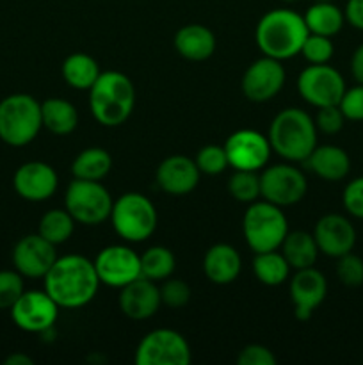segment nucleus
<instances>
[{"instance_id":"obj_1","label":"nucleus","mask_w":363,"mask_h":365,"mask_svg":"<svg viewBox=\"0 0 363 365\" xmlns=\"http://www.w3.org/2000/svg\"><path fill=\"white\" fill-rule=\"evenodd\" d=\"M100 287L95 264L82 255L57 257L45 274V291L59 309H80L95 299Z\"/></svg>"},{"instance_id":"obj_36","label":"nucleus","mask_w":363,"mask_h":365,"mask_svg":"<svg viewBox=\"0 0 363 365\" xmlns=\"http://www.w3.org/2000/svg\"><path fill=\"white\" fill-rule=\"evenodd\" d=\"M23 292V277L18 271H0V310H11Z\"/></svg>"},{"instance_id":"obj_25","label":"nucleus","mask_w":363,"mask_h":365,"mask_svg":"<svg viewBox=\"0 0 363 365\" xmlns=\"http://www.w3.org/2000/svg\"><path fill=\"white\" fill-rule=\"evenodd\" d=\"M280 248L290 269L295 271L312 267L319 257V246H317L315 237L305 230L288 232Z\"/></svg>"},{"instance_id":"obj_45","label":"nucleus","mask_w":363,"mask_h":365,"mask_svg":"<svg viewBox=\"0 0 363 365\" xmlns=\"http://www.w3.org/2000/svg\"><path fill=\"white\" fill-rule=\"evenodd\" d=\"M4 364L6 365H32L34 364V360H32L31 356L25 355V353H13V355H9L6 360H4Z\"/></svg>"},{"instance_id":"obj_38","label":"nucleus","mask_w":363,"mask_h":365,"mask_svg":"<svg viewBox=\"0 0 363 365\" xmlns=\"http://www.w3.org/2000/svg\"><path fill=\"white\" fill-rule=\"evenodd\" d=\"M160 289V299L169 309H182L191 299V287L178 278H166Z\"/></svg>"},{"instance_id":"obj_6","label":"nucleus","mask_w":363,"mask_h":365,"mask_svg":"<svg viewBox=\"0 0 363 365\" xmlns=\"http://www.w3.org/2000/svg\"><path fill=\"white\" fill-rule=\"evenodd\" d=\"M242 232L249 248L255 253L280 250L288 234L287 216L281 207L269 202H253L244 212Z\"/></svg>"},{"instance_id":"obj_33","label":"nucleus","mask_w":363,"mask_h":365,"mask_svg":"<svg viewBox=\"0 0 363 365\" xmlns=\"http://www.w3.org/2000/svg\"><path fill=\"white\" fill-rule=\"evenodd\" d=\"M228 191L231 198L241 203H253L260 196V175L256 171L235 170L228 180Z\"/></svg>"},{"instance_id":"obj_3","label":"nucleus","mask_w":363,"mask_h":365,"mask_svg":"<svg viewBox=\"0 0 363 365\" xmlns=\"http://www.w3.org/2000/svg\"><path fill=\"white\" fill-rule=\"evenodd\" d=\"M273 152L288 163H305L317 146L315 120L306 110L287 107L270 121L269 135Z\"/></svg>"},{"instance_id":"obj_34","label":"nucleus","mask_w":363,"mask_h":365,"mask_svg":"<svg viewBox=\"0 0 363 365\" xmlns=\"http://www.w3.org/2000/svg\"><path fill=\"white\" fill-rule=\"evenodd\" d=\"M301 53L310 64H326L335 53V45L331 38L319 34H308L301 46Z\"/></svg>"},{"instance_id":"obj_42","label":"nucleus","mask_w":363,"mask_h":365,"mask_svg":"<svg viewBox=\"0 0 363 365\" xmlns=\"http://www.w3.org/2000/svg\"><path fill=\"white\" fill-rule=\"evenodd\" d=\"M276 356L269 348L262 344H249L238 353V365H276Z\"/></svg>"},{"instance_id":"obj_16","label":"nucleus","mask_w":363,"mask_h":365,"mask_svg":"<svg viewBox=\"0 0 363 365\" xmlns=\"http://www.w3.org/2000/svg\"><path fill=\"white\" fill-rule=\"evenodd\" d=\"M56 260V245L39 234L25 235L13 250L14 269L25 278H45Z\"/></svg>"},{"instance_id":"obj_41","label":"nucleus","mask_w":363,"mask_h":365,"mask_svg":"<svg viewBox=\"0 0 363 365\" xmlns=\"http://www.w3.org/2000/svg\"><path fill=\"white\" fill-rule=\"evenodd\" d=\"M342 203L351 216L363 220V177H356L345 185Z\"/></svg>"},{"instance_id":"obj_40","label":"nucleus","mask_w":363,"mask_h":365,"mask_svg":"<svg viewBox=\"0 0 363 365\" xmlns=\"http://www.w3.org/2000/svg\"><path fill=\"white\" fill-rule=\"evenodd\" d=\"M344 123H345V116L338 106L320 107L319 113H317L315 116L317 130L324 132V134L327 135L338 134V132L344 128Z\"/></svg>"},{"instance_id":"obj_28","label":"nucleus","mask_w":363,"mask_h":365,"mask_svg":"<svg viewBox=\"0 0 363 365\" xmlns=\"http://www.w3.org/2000/svg\"><path fill=\"white\" fill-rule=\"evenodd\" d=\"M60 71H63L64 82L73 89H91V86L102 73L98 61L84 52H75L68 56Z\"/></svg>"},{"instance_id":"obj_10","label":"nucleus","mask_w":363,"mask_h":365,"mask_svg":"<svg viewBox=\"0 0 363 365\" xmlns=\"http://www.w3.org/2000/svg\"><path fill=\"white\" fill-rule=\"evenodd\" d=\"M308 191V180L299 168L274 164L260 175V196L278 207H290L301 202Z\"/></svg>"},{"instance_id":"obj_46","label":"nucleus","mask_w":363,"mask_h":365,"mask_svg":"<svg viewBox=\"0 0 363 365\" xmlns=\"http://www.w3.org/2000/svg\"><path fill=\"white\" fill-rule=\"evenodd\" d=\"M313 2H335V0H313Z\"/></svg>"},{"instance_id":"obj_37","label":"nucleus","mask_w":363,"mask_h":365,"mask_svg":"<svg viewBox=\"0 0 363 365\" xmlns=\"http://www.w3.org/2000/svg\"><path fill=\"white\" fill-rule=\"evenodd\" d=\"M337 277L347 287H359L363 285V259L354 253H345L338 257Z\"/></svg>"},{"instance_id":"obj_21","label":"nucleus","mask_w":363,"mask_h":365,"mask_svg":"<svg viewBox=\"0 0 363 365\" xmlns=\"http://www.w3.org/2000/svg\"><path fill=\"white\" fill-rule=\"evenodd\" d=\"M199 170L196 160L185 155H171L157 168V184L171 196H185L199 184Z\"/></svg>"},{"instance_id":"obj_13","label":"nucleus","mask_w":363,"mask_h":365,"mask_svg":"<svg viewBox=\"0 0 363 365\" xmlns=\"http://www.w3.org/2000/svg\"><path fill=\"white\" fill-rule=\"evenodd\" d=\"M59 305L46 291H25L11 307L13 323L28 334H43L56 324Z\"/></svg>"},{"instance_id":"obj_44","label":"nucleus","mask_w":363,"mask_h":365,"mask_svg":"<svg viewBox=\"0 0 363 365\" xmlns=\"http://www.w3.org/2000/svg\"><path fill=\"white\" fill-rule=\"evenodd\" d=\"M351 75L356 81V84H363V43L352 52Z\"/></svg>"},{"instance_id":"obj_27","label":"nucleus","mask_w":363,"mask_h":365,"mask_svg":"<svg viewBox=\"0 0 363 365\" xmlns=\"http://www.w3.org/2000/svg\"><path fill=\"white\" fill-rule=\"evenodd\" d=\"M43 127L56 135H68L77 128L78 113L64 98H48L41 103Z\"/></svg>"},{"instance_id":"obj_12","label":"nucleus","mask_w":363,"mask_h":365,"mask_svg":"<svg viewBox=\"0 0 363 365\" xmlns=\"http://www.w3.org/2000/svg\"><path fill=\"white\" fill-rule=\"evenodd\" d=\"M100 284L121 289L141 277V257L125 245L105 246L95 259Z\"/></svg>"},{"instance_id":"obj_18","label":"nucleus","mask_w":363,"mask_h":365,"mask_svg":"<svg viewBox=\"0 0 363 365\" xmlns=\"http://www.w3.org/2000/svg\"><path fill=\"white\" fill-rule=\"evenodd\" d=\"M14 191L27 202H45L52 198L59 185V177L50 164L31 160L21 164L13 178Z\"/></svg>"},{"instance_id":"obj_35","label":"nucleus","mask_w":363,"mask_h":365,"mask_svg":"<svg viewBox=\"0 0 363 365\" xmlns=\"http://www.w3.org/2000/svg\"><path fill=\"white\" fill-rule=\"evenodd\" d=\"M196 166H198L199 173L205 175H219L226 170L228 164L226 152L224 146L219 145H206L199 148L198 155H196Z\"/></svg>"},{"instance_id":"obj_9","label":"nucleus","mask_w":363,"mask_h":365,"mask_svg":"<svg viewBox=\"0 0 363 365\" xmlns=\"http://www.w3.org/2000/svg\"><path fill=\"white\" fill-rule=\"evenodd\" d=\"M134 360L137 365H189L191 348L178 331L157 328L139 342Z\"/></svg>"},{"instance_id":"obj_2","label":"nucleus","mask_w":363,"mask_h":365,"mask_svg":"<svg viewBox=\"0 0 363 365\" xmlns=\"http://www.w3.org/2000/svg\"><path fill=\"white\" fill-rule=\"evenodd\" d=\"M305 18L292 9H273L260 18L255 39L260 52L273 59H292L308 36Z\"/></svg>"},{"instance_id":"obj_7","label":"nucleus","mask_w":363,"mask_h":365,"mask_svg":"<svg viewBox=\"0 0 363 365\" xmlns=\"http://www.w3.org/2000/svg\"><path fill=\"white\" fill-rule=\"evenodd\" d=\"M157 209L152 200L139 192H125L114 202L110 223L114 232L128 242H142L157 228Z\"/></svg>"},{"instance_id":"obj_23","label":"nucleus","mask_w":363,"mask_h":365,"mask_svg":"<svg viewBox=\"0 0 363 365\" xmlns=\"http://www.w3.org/2000/svg\"><path fill=\"white\" fill-rule=\"evenodd\" d=\"M306 168L326 182L344 180L351 171V159L347 152L337 145L315 146L306 157Z\"/></svg>"},{"instance_id":"obj_43","label":"nucleus","mask_w":363,"mask_h":365,"mask_svg":"<svg viewBox=\"0 0 363 365\" xmlns=\"http://www.w3.org/2000/svg\"><path fill=\"white\" fill-rule=\"evenodd\" d=\"M345 20L358 31H363V0H347L345 4Z\"/></svg>"},{"instance_id":"obj_11","label":"nucleus","mask_w":363,"mask_h":365,"mask_svg":"<svg viewBox=\"0 0 363 365\" xmlns=\"http://www.w3.org/2000/svg\"><path fill=\"white\" fill-rule=\"evenodd\" d=\"M345 81L340 71L330 64H310L299 73L298 91L310 106L326 107L338 106L345 91Z\"/></svg>"},{"instance_id":"obj_8","label":"nucleus","mask_w":363,"mask_h":365,"mask_svg":"<svg viewBox=\"0 0 363 365\" xmlns=\"http://www.w3.org/2000/svg\"><path fill=\"white\" fill-rule=\"evenodd\" d=\"M112 205V196L98 180L75 178L64 195V209L70 212L75 223H82L85 227L102 225L109 220Z\"/></svg>"},{"instance_id":"obj_14","label":"nucleus","mask_w":363,"mask_h":365,"mask_svg":"<svg viewBox=\"0 0 363 365\" xmlns=\"http://www.w3.org/2000/svg\"><path fill=\"white\" fill-rule=\"evenodd\" d=\"M224 152H226L228 164L233 170L260 171L263 166H267L273 148H270L269 139L258 130L241 128L226 139Z\"/></svg>"},{"instance_id":"obj_4","label":"nucleus","mask_w":363,"mask_h":365,"mask_svg":"<svg viewBox=\"0 0 363 365\" xmlns=\"http://www.w3.org/2000/svg\"><path fill=\"white\" fill-rule=\"evenodd\" d=\"M135 106V88L121 71H102L89 89V109L103 127H120Z\"/></svg>"},{"instance_id":"obj_31","label":"nucleus","mask_w":363,"mask_h":365,"mask_svg":"<svg viewBox=\"0 0 363 365\" xmlns=\"http://www.w3.org/2000/svg\"><path fill=\"white\" fill-rule=\"evenodd\" d=\"M177 259L173 252L164 246H152L141 255V277L152 282L166 280L173 274Z\"/></svg>"},{"instance_id":"obj_17","label":"nucleus","mask_w":363,"mask_h":365,"mask_svg":"<svg viewBox=\"0 0 363 365\" xmlns=\"http://www.w3.org/2000/svg\"><path fill=\"white\" fill-rule=\"evenodd\" d=\"M290 299L294 303V314L299 321H308L313 310L326 299L327 282L315 267L298 269L288 285Z\"/></svg>"},{"instance_id":"obj_24","label":"nucleus","mask_w":363,"mask_h":365,"mask_svg":"<svg viewBox=\"0 0 363 365\" xmlns=\"http://www.w3.org/2000/svg\"><path fill=\"white\" fill-rule=\"evenodd\" d=\"M174 50L187 61H206L216 52V36L201 24H189L174 34Z\"/></svg>"},{"instance_id":"obj_47","label":"nucleus","mask_w":363,"mask_h":365,"mask_svg":"<svg viewBox=\"0 0 363 365\" xmlns=\"http://www.w3.org/2000/svg\"><path fill=\"white\" fill-rule=\"evenodd\" d=\"M281 2H287V4H292V2H298V0H281Z\"/></svg>"},{"instance_id":"obj_20","label":"nucleus","mask_w":363,"mask_h":365,"mask_svg":"<svg viewBox=\"0 0 363 365\" xmlns=\"http://www.w3.org/2000/svg\"><path fill=\"white\" fill-rule=\"evenodd\" d=\"M117 303H120L121 312L128 319H148V317L155 316L157 310L162 305L160 289L157 287L155 282L148 280L144 277H139L134 282L125 285V287H121Z\"/></svg>"},{"instance_id":"obj_5","label":"nucleus","mask_w":363,"mask_h":365,"mask_svg":"<svg viewBox=\"0 0 363 365\" xmlns=\"http://www.w3.org/2000/svg\"><path fill=\"white\" fill-rule=\"evenodd\" d=\"M43 128L41 103L31 95L14 93L0 102V139L9 146L28 145Z\"/></svg>"},{"instance_id":"obj_19","label":"nucleus","mask_w":363,"mask_h":365,"mask_svg":"<svg viewBox=\"0 0 363 365\" xmlns=\"http://www.w3.org/2000/svg\"><path fill=\"white\" fill-rule=\"evenodd\" d=\"M319 252L327 257H338L351 253L356 245L354 225L342 214H326L320 217L313 228Z\"/></svg>"},{"instance_id":"obj_32","label":"nucleus","mask_w":363,"mask_h":365,"mask_svg":"<svg viewBox=\"0 0 363 365\" xmlns=\"http://www.w3.org/2000/svg\"><path fill=\"white\" fill-rule=\"evenodd\" d=\"M75 230V220L66 209H52L39 220L38 234L52 245H63Z\"/></svg>"},{"instance_id":"obj_29","label":"nucleus","mask_w":363,"mask_h":365,"mask_svg":"<svg viewBox=\"0 0 363 365\" xmlns=\"http://www.w3.org/2000/svg\"><path fill=\"white\" fill-rule=\"evenodd\" d=\"M110 168H112L110 153L100 146H93V148L82 150L75 157L73 164H71V173L75 178L100 182L110 173Z\"/></svg>"},{"instance_id":"obj_22","label":"nucleus","mask_w":363,"mask_h":365,"mask_svg":"<svg viewBox=\"0 0 363 365\" xmlns=\"http://www.w3.org/2000/svg\"><path fill=\"white\" fill-rule=\"evenodd\" d=\"M242 269V260L237 250L230 245H214L203 257V273L212 284L228 285L237 280Z\"/></svg>"},{"instance_id":"obj_15","label":"nucleus","mask_w":363,"mask_h":365,"mask_svg":"<svg viewBox=\"0 0 363 365\" xmlns=\"http://www.w3.org/2000/svg\"><path fill=\"white\" fill-rule=\"evenodd\" d=\"M285 77L287 75L285 68L281 66V61L263 56L249 64L242 75V93L251 102H269L283 89Z\"/></svg>"},{"instance_id":"obj_30","label":"nucleus","mask_w":363,"mask_h":365,"mask_svg":"<svg viewBox=\"0 0 363 365\" xmlns=\"http://www.w3.org/2000/svg\"><path fill=\"white\" fill-rule=\"evenodd\" d=\"M253 273L260 284L267 285V287H276V285H281L285 280H288L290 266L285 260L283 253L273 250V252L255 253Z\"/></svg>"},{"instance_id":"obj_39","label":"nucleus","mask_w":363,"mask_h":365,"mask_svg":"<svg viewBox=\"0 0 363 365\" xmlns=\"http://www.w3.org/2000/svg\"><path fill=\"white\" fill-rule=\"evenodd\" d=\"M338 107L344 113L345 120L363 121V84H356L345 89Z\"/></svg>"},{"instance_id":"obj_26","label":"nucleus","mask_w":363,"mask_h":365,"mask_svg":"<svg viewBox=\"0 0 363 365\" xmlns=\"http://www.w3.org/2000/svg\"><path fill=\"white\" fill-rule=\"evenodd\" d=\"M305 24L310 34L333 38L345 24V13L333 2H315L305 13Z\"/></svg>"}]
</instances>
